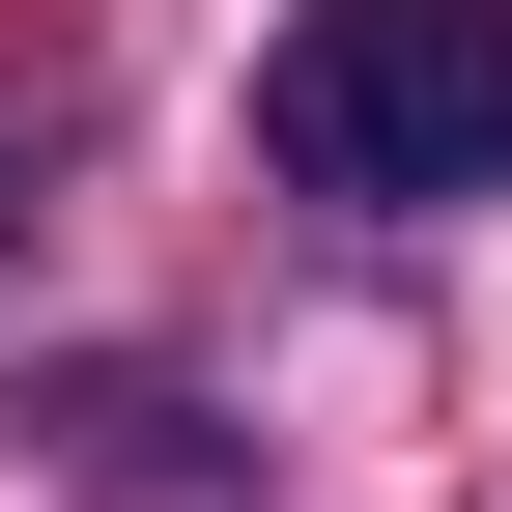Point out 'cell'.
<instances>
[{"label":"cell","mask_w":512,"mask_h":512,"mask_svg":"<svg viewBox=\"0 0 512 512\" xmlns=\"http://www.w3.org/2000/svg\"><path fill=\"white\" fill-rule=\"evenodd\" d=\"M256 143L313 200H484L512 171V0H285Z\"/></svg>","instance_id":"6da1fadb"}]
</instances>
